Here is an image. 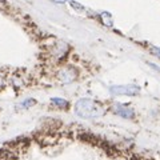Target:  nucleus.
<instances>
[{"label":"nucleus","mask_w":160,"mask_h":160,"mask_svg":"<svg viewBox=\"0 0 160 160\" xmlns=\"http://www.w3.org/2000/svg\"><path fill=\"white\" fill-rule=\"evenodd\" d=\"M75 112H76L78 116L83 119H92V118L102 116L106 111H104V108L99 103L93 102L91 99H80L75 104Z\"/></svg>","instance_id":"1"},{"label":"nucleus","mask_w":160,"mask_h":160,"mask_svg":"<svg viewBox=\"0 0 160 160\" xmlns=\"http://www.w3.org/2000/svg\"><path fill=\"white\" fill-rule=\"evenodd\" d=\"M111 93L113 95H127V96H135L140 92L138 86H113L111 87Z\"/></svg>","instance_id":"2"},{"label":"nucleus","mask_w":160,"mask_h":160,"mask_svg":"<svg viewBox=\"0 0 160 160\" xmlns=\"http://www.w3.org/2000/svg\"><path fill=\"white\" fill-rule=\"evenodd\" d=\"M78 76V72L72 67H64L58 72V79L62 83H71Z\"/></svg>","instance_id":"3"},{"label":"nucleus","mask_w":160,"mask_h":160,"mask_svg":"<svg viewBox=\"0 0 160 160\" xmlns=\"http://www.w3.org/2000/svg\"><path fill=\"white\" fill-rule=\"evenodd\" d=\"M113 112L119 115L122 118H126V119H132L135 116V112L131 107H127V106H123V104H115L113 106Z\"/></svg>","instance_id":"4"},{"label":"nucleus","mask_w":160,"mask_h":160,"mask_svg":"<svg viewBox=\"0 0 160 160\" xmlns=\"http://www.w3.org/2000/svg\"><path fill=\"white\" fill-rule=\"evenodd\" d=\"M51 103H52V104H55V106L60 107V108H67V107H68V102H66L64 99L53 98V99H51Z\"/></svg>","instance_id":"5"},{"label":"nucleus","mask_w":160,"mask_h":160,"mask_svg":"<svg viewBox=\"0 0 160 160\" xmlns=\"http://www.w3.org/2000/svg\"><path fill=\"white\" fill-rule=\"evenodd\" d=\"M102 20H103V23L106 24V26H108V27L112 26V18H111V15H109L108 12H103L102 13Z\"/></svg>","instance_id":"6"},{"label":"nucleus","mask_w":160,"mask_h":160,"mask_svg":"<svg viewBox=\"0 0 160 160\" xmlns=\"http://www.w3.org/2000/svg\"><path fill=\"white\" fill-rule=\"evenodd\" d=\"M69 4H71V7H73L75 9H78V11H84V7L80 6V4H78V2H75V0H71Z\"/></svg>","instance_id":"7"},{"label":"nucleus","mask_w":160,"mask_h":160,"mask_svg":"<svg viewBox=\"0 0 160 160\" xmlns=\"http://www.w3.org/2000/svg\"><path fill=\"white\" fill-rule=\"evenodd\" d=\"M33 104H35V100H32V99H31V100H26V102H24V103L22 104V106L27 108V107H29V106H33Z\"/></svg>","instance_id":"8"},{"label":"nucleus","mask_w":160,"mask_h":160,"mask_svg":"<svg viewBox=\"0 0 160 160\" xmlns=\"http://www.w3.org/2000/svg\"><path fill=\"white\" fill-rule=\"evenodd\" d=\"M152 52H155V55H158V56L160 58V48L153 47V48H152Z\"/></svg>","instance_id":"9"},{"label":"nucleus","mask_w":160,"mask_h":160,"mask_svg":"<svg viewBox=\"0 0 160 160\" xmlns=\"http://www.w3.org/2000/svg\"><path fill=\"white\" fill-rule=\"evenodd\" d=\"M52 2H55V3H64L66 0H52Z\"/></svg>","instance_id":"10"},{"label":"nucleus","mask_w":160,"mask_h":160,"mask_svg":"<svg viewBox=\"0 0 160 160\" xmlns=\"http://www.w3.org/2000/svg\"><path fill=\"white\" fill-rule=\"evenodd\" d=\"M0 160H8V158H0Z\"/></svg>","instance_id":"11"}]
</instances>
